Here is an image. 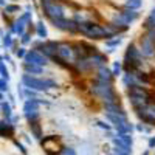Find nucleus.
Returning <instances> with one entry per match:
<instances>
[{
    "label": "nucleus",
    "mask_w": 155,
    "mask_h": 155,
    "mask_svg": "<svg viewBox=\"0 0 155 155\" xmlns=\"http://www.w3.org/2000/svg\"><path fill=\"white\" fill-rule=\"evenodd\" d=\"M116 138H118L123 144H126V146H129V147H132V144H134V140H132V135H130V134H120V132H118Z\"/></svg>",
    "instance_id": "15"
},
{
    "label": "nucleus",
    "mask_w": 155,
    "mask_h": 155,
    "mask_svg": "<svg viewBox=\"0 0 155 155\" xmlns=\"http://www.w3.org/2000/svg\"><path fill=\"white\" fill-rule=\"evenodd\" d=\"M51 23H53V25H54V28H58V30L70 31V33H76V31H79V23H78L76 20H68V19L59 17V19L51 20Z\"/></svg>",
    "instance_id": "9"
},
{
    "label": "nucleus",
    "mask_w": 155,
    "mask_h": 155,
    "mask_svg": "<svg viewBox=\"0 0 155 155\" xmlns=\"http://www.w3.org/2000/svg\"><path fill=\"white\" fill-rule=\"evenodd\" d=\"M0 3H2V6H5V0H0Z\"/></svg>",
    "instance_id": "34"
},
{
    "label": "nucleus",
    "mask_w": 155,
    "mask_h": 155,
    "mask_svg": "<svg viewBox=\"0 0 155 155\" xmlns=\"http://www.w3.org/2000/svg\"><path fill=\"white\" fill-rule=\"evenodd\" d=\"M113 76H118L120 73H121V62H118V61H116L115 64H113Z\"/></svg>",
    "instance_id": "24"
},
{
    "label": "nucleus",
    "mask_w": 155,
    "mask_h": 155,
    "mask_svg": "<svg viewBox=\"0 0 155 155\" xmlns=\"http://www.w3.org/2000/svg\"><path fill=\"white\" fill-rule=\"evenodd\" d=\"M30 41H31V39H30V34H27V33H25V34L22 36V44H23V45H27Z\"/></svg>",
    "instance_id": "32"
},
{
    "label": "nucleus",
    "mask_w": 155,
    "mask_h": 155,
    "mask_svg": "<svg viewBox=\"0 0 155 155\" xmlns=\"http://www.w3.org/2000/svg\"><path fill=\"white\" fill-rule=\"evenodd\" d=\"M96 124H98L101 129H104V130H107V132H110V129H112V126H110V124H107L106 121H98Z\"/></svg>",
    "instance_id": "27"
},
{
    "label": "nucleus",
    "mask_w": 155,
    "mask_h": 155,
    "mask_svg": "<svg viewBox=\"0 0 155 155\" xmlns=\"http://www.w3.org/2000/svg\"><path fill=\"white\" fill-rule=\"evenodd\" d=\"M144 27H146L147 30H150V28H155V6L152 8L150 14L147 16V19H146V23H144Z\"/></svg>",
    "instance_id": "18"
},
{
    "label": "nucleus",
    "mask_w": 155,
    "mask_h": 155,
    "mask_svg": "<svg viewBox=\"0 0 155 155\" xmlns=\"http://www.w3.org/2000/svg\"><path fill=\"white\" fill-rule=\"evenodd\" d=\"M141 5H143V0H127L124 6L129 9H138L141 8Z\"/></svg>",
    "instance_id": "20"
},
{
    "label": "nucleus",
    "mask_w": 155,
    "mask_h": 155,
    "mask_svg": "<svg viewBox=\"0 0 155 155\" xmlns=\"http://www.w3.org/2000/svg\"><path fill=\"white\" fill-rule=\"evenodd\" d=\"M36 33H37V36L41 37V39H45L47 37V28H45V25H44V22H39L37 25H36Z\"/></svg>",
    "instance_id": "19"
},
{
    "label": "nucleus",
    "mask_w": 155,
    "mask_h": 155,
    "mask_svg": "<svg viewBox=\"0 0 155 155\" xmlns=\"http://www.w3.org/2000/svg\"><path fill=\"white\" fill-rule=\"evenodd\" d=\"M0 71H2V78H3V79L9 81V73H8V68H6V65H5V61L0 64Z\"/></svg>",
    "instance_id": "23"
},
{
    "label": "nucleus",
    "mask_w": 155,
    "mask_h": 155,
    "mask_svg": "<svg viewBox=\"0 0 155 155\" xmlns=\"http://www.w3.org/2000/svg\"><path fill=\"white\" fill-rule=\"evenodd\" d=\"M138 118L146 123V124H155V104H152V102H149V104L140 107L138 110H135Z\"/></svg>",
    "instance_id": "7"
},
{
    "label": "nucleus",
    "mask_w": 155,
    "mask_h": 155,
    "mask_svg": "<svg viewBox=\"0 0 155 155\" xmlns=\"http://www.w3.org/2000/svg\"><path fill=\"white\" fill-rule=\"evenodd\" d=\"M27 53H28V51L25 50L23 47H20V48H17V50H16V54H17V58H23V59H25V56H27Z\"/></svg>",
    "instance_id": "26"
},
{
    "label": "nucleus",
    "mask_w": 155,
    "mask_h": 155,
    "mask_svg": "<svg viewBox=\"0 0 155 155\" xmlns=\"http://www.w3.org/2000/svg\"><path fill=\"white\" fill-rule=\"evenodd\" d=\"M42 9H44L45 16H47L50 20L64 17V8H62L59 3L53 2V0H42Z\"/></svg>",
    "instance_id": "6"
},
{
    "label": "nucleus",
    "mask_w": 155,
    "mask_h": 155,
    "mask_svg": "<svg viewBox=\"0 0 155 155\" xmlns=\"http://www.w3.org/2000/svg\"><path fill=\"white\" fill-rule=\"evenodd\" d=\"M0 88H2V93H5V92H8V81L6 79H0Z\"/></svg>",
    "instance_id": "28"
},
{
    "label": "nucleus",
    "mask_w": 155,
    "mask_h": 155,
    "mask_svg": "<svg viewBox=\"0 0 155 155\" xmlns=\"http://www.w3.org/2000/svg\"><path fill=\"white\" fill-rule=\"evenodd\" d=\"M3 47L6 50L12 47V37H11V34H3Z\"/></svg>",
    "instance_id": "22"
},
{
    "label": "nucleus",
    "mask_w": 155,
    "mask_h": 155,
    "mask_svg": "<svg viewBox=\"0 0 155 155\" xmlns=\"http://www.w3.org/2000/svg\"><path fill=\"white\" fill-rule=\"evenodd\" d=\"M112 79H113V71L112 70H109L106 65H102V67L98 68V71H96V81L112 84Z\"/></svg>",
    "instance_id": "13"
},
{
    "label": "nucleus",
    "mask_w": 155,
    "mask_h": 155,
    "mask_svg": "<svg viewBox=\"0 0 155 155\" xmlns=\"http://www.w3.org/2000/svg\"><path fill=\"white\" fill-rule=\"evenodd\" d=\"M14 144H16V147H19V150L25 155V153H27V149H25V146L22 144V143H19V141L17 140H14Z\"/></svg>",
    "instance_id": "30"
},
{
    "label": "nucleus",
    "mask_w": 155,
    "mask_h": 155,
    "mask_svg": "<svg viewBox=\"0 0 155 155\" xmlns=\"http://www.w3.org/2000/svg\"><path fill=\"white\" fill-rule=\"evenodd\" d=\"M22 82H23L25 87H30L33 90H37V92H44V90L58 87V84L54 81H51V79H39V78L30 76L28 73H25L22 76Z\"/></svg>",
    "instance_id": "4"
},
{
    "label": "nucleus",
    "mask_w": 155,
    "mask_h": 155,
    "mask_svg": "<svg viewBox=\"0 0 155 155\" xmlns=\"http://www.w3.org/2000/svg\"><path fill=\"white\" fill-rule=\"evenodd\" d=\"M141 56L143 54L135 44L129 45L124 54V71H137V68L141 65Z\"/></svg>",
    "instance_id": "3"
},
{
    "label": "nucleus",
    "mask_w": 155,
    "mask_h": 155,
    "mask_svg": "<svg viewBox=\"0 0 155 155\" xmlns=\"http://www.w3.org/2000/svg\"><path fill=\"white\" fill-rule=\"evenodd\" d=\"M140 51L146 58H150L155 54V41L149 37V34H144L140 37Z\"/></svg>",
    "instance_id": "10"
},
{
    "label": "nucleus",
    "mask_w": 155,
    "mask_h": 155,
    "mask_svg": "<svg viewBox=\"0 0 155 155\" xmlns=\"http://www.w3.org/2000/svg\"><path fill=\"white\" fill-rule=\"evenodd\" d=\"M23 68H25V73H31V74H41L44 71V67L41 65H36V64H31V62H23Z\"/></svg>",
    "instance_id": "14"
},
{
    "label": "nucleus",
    "mask_w": 155,
    "mask_h": 155,
    "mask_svg": "<svg viewBox=\"0 0 155 155\" xmlns=\"http://www.w3.org/2000/svg\"><path fill=\"white\" fill-rule=\"evenodd\" d=\"M143 155H149V153H147V152H144V153H143Z\"/></svg>",
    "instance_id": "35"
},
{
    "label": "nucleus",
    "mask_w": 155,
    "mask_h": 155,
    "mask_svg": "<svg viewBox=\"0 0 155 155\" xmlns=\"http://www.w3.org/2000/svg\"><path fill=\"white\" fill-rule=\"evenodd\" d=\"M61 155H76V152H74V149H71V147H64L62 152H61Z\"/></svg>",
    "instance_id": "29"
},
{
    "label": "nucleus",
    "mask_w": 155,
    "mask_h": 155,
    "mask_svg": "<svg viewBox=\"0 0 155 155\" xmlns=\"http://www.w3.org/2000/svg\"><path fill=\"white\" fill-rule=\"evenodd\" d=\"M58 45H59V42L47 41V42L37 44V50L41 51L42 54H45L47 58H51V59H53V58L58 54Z\"/></svg>",
    "instance_id": "12"
},
{
    "label": "nucleus",
    "mask_w": 155,
    "mask_h": 155,
    "mask_svg": "<svg viewBox=\"0 0 155 155\" xmlns=\"http://www.w3.org/2000/svg\"><path fill=\"white\" fill-rule=\"evenodd\" d=\"M2 112H3V116L8 120V121H11L12 120V112H11V106H9V102H6V101H2Z\"/></svg>",
    "instance_id": "17"
},
{
    "label": "nucleus",
    "mask_w": 155,
    "mask_h": 155,
    "mask_svg": "<svg viewBox=\"0 0 155 155\" xmlns=\"http://www.w3.org/2000/svg\"><path fill=\"white\" fill-rule=\"evenodd\" d=\"M20 8L17 6V5H6V8H5V12H9V14H12V12H16V11H19Z\"/></svg>",
    "instance_id": "25"
},
{
    "label": "nucleus",
    "mask_w": 155,
    "mask_h": 155,
    "mask_svg": "<svg viewBox=\"0 0 155 155\" xmlns=\"http://www.w3.org/2000/svg\"><path fill=\"white\" fill-rule=\"evenodd\" d=\"M92 92H93L95 96H98L102 102H104V104H113V102H118L116 101V93H115L112 84L95 81L92 84Z\"/></svg>",
    "instance_id": "2"
},
{
    "label": "nucleus",
    "mask_w": 155,
    "mask_h": 155,
    "mask_svg": "<svg viewBox=\"0 0 155 155\" xmlns=\"http://www.w3.org/2000/svg\"><path fill=\"white\" fill-rule=\"evenodd\" d=\"M25 62H31V64H36V65H47L48 64V58L45 54H42L39 50H30L27 56H25Z\"/></svg>",
    "instance_id": "11"
},
{
    "label": "nucleus",
    "mask_w": 155,
    "mask_h": 155,
    "mask_svg": "<svg viewBox=\"0 0 155 155\" xmlns=\"http://www.w3.org/2000/svg\"><path fill=\"white\" fill-rule=\"evenodd\" d=\"M121 41H123V39L118 36V37H113V39H107V42H106V45L109 47V48H115V47H118L120 44H121Z\"/></svg>",
    "instance_id": "21"
},
{
    "label": "nucleus",
    "mask_w": 155,
    "mask_h": 155,
    "mask_svg": "<svg viewBox=\"0 0 155 155\" xmlns=\"http://www.w3.org/2000/svg\"><path fill=\"white\" fill-rule=\"evenodd\" d=\"M42 147L45 149V152L48 155H56L62 152V144L59 143V140L56 137H47L42 140Z\"/></svg>",
    "instance_id": "8"
},
{
    "label": "nucleus",
    "mask_w": 155,
    "mask_h": 155,
    "mask_svg": "<svg viewBox=\"0 0 155 155\" xmlns=\"http://www.w3.org/2000/svg\"><path fill=\"white\" fill-rule=\"evenodd\" d=\"M39 104H42V101L37 98H30L25 101L23 112H25V118L28 120V123L39 121Z\"/></svg>",
    "instance_id": "5"
},
{
    "label": "nucleus",
    "mask_w": 155,
    "mask_h": 155,
    "mask_svg": "<svg viewBox=\"0 0 155 155\" xmlns=\"http://www.w3.org/2000/svg\"><path fill=\"white\" fill-rule=\"evenodd\" d=\"M137 130H138V132H146V134H147V132L150 130V129H149V127H146L144 124H138V126H137Z\"/></svg>",
    "instance_id": "31"
},
{
    "label": "nucleus",
    "mask_w": 155,
    "mask_h": 155,
    "mask_svg": "<svg viewBox=\"0 0 155 155\" xmlns=\"http://www.w3.org/2000/svg\"><path fill=\"white\" fill-rule=\"evenodd\" d=\"M30 129H31V134L34 135V138H37V140L42 138V130H41V124H39V121L30 123Z\"/></svg>",
    "instance_id": "16"
},
{
    "label": "nucleus",
    "mask_w": 155,
    "mask_h": 155,
    "mask_svg": "<svg viewBox=\"0 0 155 155\" xmlns=\"http://www.w3.org/2000/svg\"><path fill=\"white\" fill-rule=\"evenodd\" d=\"M116 31L118 30L112 23L109 27H101V25H98L95 22H90V20L79 23V33H82L84 36H87L90 39H110V37H115Z\"/></svg>",
    "instance_id": "1"
},
{
    "label": "nucleus",
    "mask_w": 155,
    "mask_h": 155,
    "mask_svg": "<svg viewBox=\"0 0 155 155\" xmlns=\"http://www.w3.org/2000/svg\"><path fill=\"white\" fill-rule=\"evenodd\" d=\"M149 147H150V149L155 147V137H152V138L149 140Z\"/></svg>",
    "instance_id": "33"
}]
</instances>
